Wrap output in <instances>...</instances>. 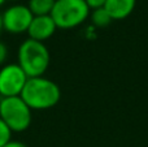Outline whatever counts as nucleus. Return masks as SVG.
<instances>
[{"instance_id": "obj_5", "label": "nucleus", "mask_w": 148, "mask_h": 147, "mask_svg": "<svg viewBox=\"0 0 148 147\" xmlns=\"http://www.w3.org/2000/svg\"><path fill=\"white\" fill-rule=\"evenodd\" d=\"M27 78L29 77L17 63L3 65L0 68V96L1 98L20 96Z\"/></svg>"}, {"instance_id": "obj_15", "label": "nucleus", "mask_w": 148, "mask_h": 147, "mask_svg": "<svg viewBox=\"0 0 148 147\" xmlns=\"http://www.w3.org/2000/svg\"><path fill=\"white\" fill-rule=\"evenodd\" d=\"M3 31V26H1V13H0V34Z\"/></svg>"}, {"instance_id": "obj_7", "label": "nucleus", "mask_w": 148, "mask_h": 147, "mask_svg": "<svg viewBox=\"0 0 148 147\" xmlns=\"http://www.w3.org/2000/svg\"><path fill=\"white\" fill-rule=\"evenodd\" d=\"M56 30L57 26L51 16H34L26 33L30 39L44 43L56 33Z\"/></svg>"}, {"instance_id": "obj_3", "label": "nucleus", "mask_w": 148, "mask_h": 147, "mask_svg": "<svg viewBox=\"0 0 148 147\" xmlns=\"http://www.w3.org/2000/svg\"><path fill=\"white\" fill-rule=\"evenodd\" d=\"M90 8L84 0H55L51 17L57 29L70 30L81 26L90 17Z\"/></svg>"}, {"instance_id": "obj_4", "label": "nucleus", "mask_w": 148, "mask_h": 147, "mask_svg": "<svg viewBox=\"0 0 148 147\" xmlns=\"http://www.w3.org/2000/svg\"><path fill=\"white\" fill-rule=\"evenodd\" d=\"M0 119L12 130V133H21L30 128L33 121V111L21 96L1 98Z\"/></svg>"}, {"instance_id": "obj_2", "label": "nucleus", "mask_w": 148, "mask_h": 147, "mask_svg": "<svg viewBox=\"0 0 148 147\" xmlns=\"http://www.w3.org/2000/svg\"><path fill=\"white\" fill-rule=\"evenodd\" d=\"M51 55L43 42L27 38L20 44L17 51V64L30 77H40L47 72Z\"/></svg>"}, {"instance_id": "obj_16", "label": "nucleus", "mask_w": 148, "mask_h": 147, "mask_svg": "<svg viewBox=\"0 0 148 147\" xmlns=\"http://www.w3.org/2000/svg\"><path fill=\"white\" fill-rule=\"evenodd\" d=\"M5 1H7V0H0V7H1V5H3V4H4V3H5Z\"/></svg>"}, {"instance_id": "obj_8", "label": "nucleus", "mask_w": 148, "mask_h": 147, "mask_svg": "<svg viewBox=\"0 0 148 147\" xmlns=\"http://www.w3.org/2000/svg\"><path fill=\"white\" fill-rule=\"evenodd\" d=\"M136 0H107L104 9L113 21L125 20L135 9Z\"/></svg>"}, {"instance_id": "obj_11", "label": "nucleus", "mask_w": 148, "mask_h": 147, "mask_svg": "<svg viewBox=\"0 0 148 147\" xmlns=\"http://www.w3.org/2000/svg\"><path fill=\"white\" fill-rule=\"evenodd\" d=\"M12 139V130L5 125V122L0 119V147L7 145Z\"/></svg>"}, {"instance_id": "obj_9", "label": "nucleus", "mask_w": 148, "mask_h": 147, "mask_svg": "<svg viewBox=\"0 0 148 147\" xmlns=\"http://www.w3.org/2000/svg\"><path fill=\"white\" fill-rule=\"evenodd\" d=\"M53 4L55 0H29L27 8L33 16H49Z\"/></svg>"}, {"instance_id": "obj_13", "label": "nucleus", "mask_w": 148, "mask_h": 147, "mask_svg": "<svg viewBox=\"0 0 148 147\" xmlns=\"http://www.w3.org/2000/svg\"><path fill=\"white\" fill-rule=\"evenodd\" d=\"M87 4V7L90 8V10L94 9H99V8H103L105 5V1L107 0H84Z\"/></svg>"}, {"instance_id": "obj_6", "label": "nucleus", "mask_w": 148, "mask_h": 147, "mask_svg": "<svg viewBox=\"0 0 148 147\" xmlns=\"http://www.w3.org/2000/svg\"><path fill=\"white\" fill-rule=\"evenodd\" d=\"M33 18L34 16L27 8V5H10L1 13L3 30H5L9 34H14V35L26 33Z\"/></svg>"}, {"instance_id": "obj_12", "label": "nucleus", "mask_w": 148, "mask_h": 147, "mask_svg": "<svg viewBox=\"0 0 148 147\" xmlns=\"http://www.w3.org/2000/svg\"><path fill=\"white\" fill-rule=\"evenodd\" d=\"M8 54H9V51H8L7 44L0 42V67L5 65V61L8 59Z\"/></svg>"}, {"instance_id": "obj_10", "label": "nucleus", "mask_w": 148, "mask_h": 147, "mask_svg": "<svg viewBox=\"0 0 148 147\" xmlns=\"http://www.w3.org/2000/svg\"><path fill=\"white\" fill-rule=\"evenodd\" d=\"M90 20H91L92 25L95 27H107L108 25H110L112 22V18L108 14V12L103 8H99V9H94L90 12Z\"/></svg>"}, {"instance_id": "obj_14", "label": "nucleus", "mask_w": 148, "mask_h": 147, "mask_svg": "<svg viewBox=\"0 0 148 147\" xmlns=\"http://www.w3.org/2000/svg\"><path fill=\"white\" fill-rule=\"evenodd\" d=\"M3 147H29V146L25 145L23 142H21V141H13V139H10L9 142L7 143V145H4Z\"/></svg>"}, {"instance_id": "obj_1", "label": "nucleus", "mask_w": 148, "mask_h": 147, "mask_svg": "<svg viewBox=\"0 0 148 147\" xmlns=\"http://www.w3.org/2000/svg\"><path fill=\"white\" fill-rule=\"evenodd\" d=\"M21 98L23 99L31 111H44L53 108L61 98L59 85L44 76L30 77L25 83Z\"/></svg>"}]
</instances>
